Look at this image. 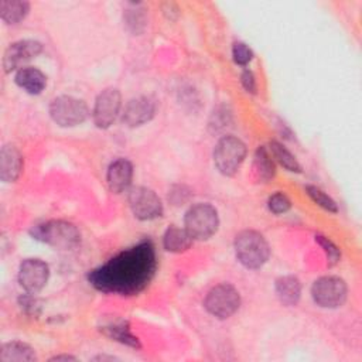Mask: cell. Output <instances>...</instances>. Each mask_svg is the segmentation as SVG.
<instances>
[{
    "mask_svg": "<svg viewBox=\"0 0 362 362\" xmlns=\"http://www.w3.org/2000/svg\"><path fill=\"white\" fill-rule=\"evenodd\" d=\"M156 269L154 245L150 240H143L93 269L88 274V280L96 290L103 293L132 296L150 283Z\"/></svg>",
    "mask_w": 362,
    "mask_h": 362,
    "instance_id": "6da1fadb",
    "label": "cell"
},
{
    "mask_svg": "<svg viewBox=\"0 0 362 362\" xmlns=\"http://www.w3.org/2000/svg\"><path fill=\"white\" fill-rule=\"evenodd\" d=\"M31 235L35 239L61 250L75 249L81 242V235L76 226L65 221H48L35 225L31 229Z\"/></svg>",
    "mask_w": 362,
    "mask_h": 362,
    "instance_id": "7a4b0ae2",
    "label": "cell"
},
{
    "mask_svg": "<svg viewBox=\"0 0 362 362\" xmlns=\"http://www.w3.org/2000/svg\"><path fill=\"white\" fill-rule=\"evenodd\" d=\"M235 255L243 266L259 269L267 262L270 247L259 232L242 230L235 238Z\"/></svg>",
    "mask_w": 362,
    "mask_h": 362,
    "instance_id": "3957f363",
    "label": "cell"
},
{
    "mask_svg": "<svg viewBox=\"0 0 362 362\" xmlns=\"http://www.w3.org/2000/svg\"><path fill=\"white\" fill-rule=\"evenodd\" d=\"M185 230L192 239H209L218 229L219 218L216 209L209 204H197L191 206L184 218Z\"/></svg>",
    "mask_w": 362,
    "mask_h": 362,
    "instance_id": "277c9868",
    "label": "cell"
},
{
    "mask_svg": "<svg viewBox=\"0 0 362 362\" xmlns=\"http://www.w3.org/2000/svg\"><path fill=\"white\" fill-rule=\"evenodd\" d=\"M246 156V146L233 136L222 137L214 150V163L223 175H233Z\"/></svg>",
    "mask_w": 362,
    "mask_h": 362,
    "instance_id": "5b68a950",
    "label": "cell"
},
{
    "mask_svg": "<svg viewBox=\"0 0 362 362\" xmlns=\"http://www.w3.org/2000/svg\"><path fill=\"white\" fill-rule=\"evenodd\" d=\"M49 115L57 124L68 127L85 122L89 116V109L83 100L64 95L52 99Z\"/></svg>",
    "mask_w": 362,
    "mask_h": 362,
    "instance_id": "8992f818",
    "label": "cell"
},
{
    "mask_svg": "<svg viewBox=\"0 0 362 362\" xmlns=\"http://www.w3.org/2000/svg\"><path fill=\"white\" fill-rule=\"evenodd\" d=\"M346 284L342 279L335 276H324L314 281L311 287V294L314 301L320 307L335 308L345 303L346 300Z\"/></svg>",
    "mask_w": 362,
    "mask_h": 362,
    "instance_id": "52a82bcc",
    "label": "cell"
},
{
    "mask_svg": "<svg viewBox=\"0 0 362 362\" xmlns=\"http://www.w3.org/2000/svg\"><path fill=\"white\" fill-rule=\"evenodd\" d=\"M240 305V296L238 290L228 284L215 286L205 298V308L218 318H228L238 311Z\"/></svg>",
    "mask_w": 362,
    "mask_h": 362,
    "instance_id": "ba28073f",
    "label": "cell"
},
{
    "mask_svg": "<svg viewBox=\"0 0 362 362\" xmlns=\"http://www.w3.org/2000/svg\"><path fill=\"white\" fill-rule=\"evenodd\" d=\"M129 205L137 219L150 221L161 216L163 204L158 195L146 187H134L129 192Z\"/></svg>",
    "mask_w": 362,
    "mask_h": 362,
    "instance_id": "9c48e42d",
    "label": "cell"
},
{
    "mask_svg": "<svg viewBox=\"0 0 362 362\" xmlns=\"http://www.w3.org/2000/svg\"><path fill=\"white\" fill-rule=\"evenodd\" d=\"M122 106L120 92L115 88H107L99 93L93 107V122L100 129H107L119 115Z\"/></svg>",
    "mask_w": 362,
    "mask_h": 362,
    "instance_id": "30bf717a",
    "label": "cell"
},
{
    "mask_svg": "<svg viewBox=\"0 0 362 362\" xmlns=\"http://www.w3.org/2000/svg\"><path fill=\"white\" fill-rule=\"evenodd\" d=\"M48 276V264L40 259H25L18 269V281L30 294L38 293L47 284Z\"/></svg>",
    "mask_w": 362,
    "mask_h": 362,
    "instance_id": "8fae6325",
    "label": "cell"
},
{
    "mask_svg": "<svg viewBox=\"0 0 362 362\" xmlns=\"http://www.w3.org/2000/svg\"><path fill=\"white\" fill-rule=\"evenodd\" d=\"M42 49L41 42L34 40H21L17 42H13L4 52L3 58V66L6 72L21 69L23 65L31 61L34 57H37Z\"/></svg>",
    "mask_w": 362,
    "mask_h": 362,
    "instance_id": "7c38bea8",
    "label": "cell"
},
{
    "mask_svg": "<svg viewBox=\"0 0 362 362\" xmlns=\"http://www.w3.org/2000/svg\"><path fill=\"white\" fill-rule=\"evenodd\" d=\"M156 112V103L147 96H139L127 102L124 106L122 120L129 127H136L151 120Z\"/></svg>",
    "mask_w": 362,
    "mask_h": 362,
    "instance_id": "4fadbf2b",
    "label": "cell"
},
{
    "mask_svg": "<svg viewBox=\"0 0 362 362\" xmlns=\"http://www.w3.org/2000/svg\"><path fill=\"white\" fill-rule=\"evenodd\" d=\"M23 170V157L20 151L11 146H3L0 151V177L6 182H13L18 178Z\"/></svg>",
    "mask_w": 362,
    "mask_h": 362,
    "instance_id": "5bb4252c",
    "label": "cell"
},
{
    "mask_svg": "<svg viewBox=\"0 0 362 362\" xmlns=\"http://www.w3.org/2000/svg\"><path fill=\"white\" fill-rule=\"evenodd\" d=\"M133 165L126 158H119L109 165L107 185L112 192H123L132 182Z\"/></svg>",
    "mask_w": 362,
    "mask_h": 362,
    "instance_id": "9a60e30c",
    "label": "cell"
},
{
    "mask_svg": "<svg viewBox=\"0 0 362 362\" xmlns=\"http://www.w3.org/2000/svg\"><path fill=\"white\" fill-rule=\"evenodd\" d=\"M16 83L20 88H23L25 92H28L31 95H38L45 88L47 78L40 69L31 68V66H24L17 71Z\"/></svg>",
    "mask_w": 362,
    "mask_h": 362,
    "instance_id": "2e32d148",
    "label": "cell"
},
{
    "mask_svg": "<svg viewBox=\"0 0 362 362\" xmlns=\"http://www.w3.org/2000/svg\"><path fill=\"white\" fill-rule=\"evenodd\" d=\"M276 294L284 305H296L301 296V284L294 276H283L276 281Z\"/></svg>",
    "mask_w": 362,
    "mask_h": 362,
    "instance_id": "e0dca14e",
    "label": "cell"
},
{
    "mask_svg": "<svg viewBox=\"0 0 362 362\" xmlns=\"http://www.w3.org/2000/svg\"><path fill=\"white\" fill-rule=\"evenodd\" d=\"M34 349L20 341L7 342L0 349V361L1 362H31L35 361Z\"/></svg>",
    "mask_w": 362,
    "mask_h": 362,
    "instance_id": "ac0fdd59",
    "label": "cell"
},
{
    "mask_svg": "<svg viewBox=\"0 0 362 362\" xmlns=\"http://www.w3.org/2000/svg\"><path fill=\"white\" fill-rule=\"evenodd\" d=\"M253 175L257 181L260 182H267L270 181L274 174H276V167L274 163L269 154V151L266 150V147L260 146L253 157Z\"/></svg>",
    "mask_w": 362,
    "mask_h": 362,
    "instance_id": "d6986e66",
    "label": "cell"
},
{
    "mask_svg": "<svg viewBox=\"0 0 362 362\" xmlns=\"http://www.w3.org/2000/svg\"><path fill=\"white\" fill-rule=\"evenodd\" d=\"M192 243V238L185 229L177 228V226H170L163 238V245L165 250L173 252V253H181L189 249Z\"/></svg>",
    "mask_w": 362,
    "mask_h": 362,
    "instance_id": "ffe728a7",
    "label": "cell"
},
{
    "mask_svg": "<svg viewBox=\"0 0 362 362\" xmlns=\"http://www.w3.org/2000/svg\"><path fill=\"white\" fill-rule=\"evenodd\" d=\"M30 4L24 0H1L0 16L7 24H17L28 14Z\"/></svg>",
    "mask_w": 362,
    "mask_h": 362,
    "instance_id": "44dd1931",
    "label": "cell"
},
{
    "mask_svg": "<svg viewBox=\"0 0 362 362\" xmlns=\"http://www.w3.org/2000/svg\"><path fill=\"white\" fill-rule=\"evenodd\" d=\"M100 331L107 335L109 338H113L122 344H126L129 346H133V348H140V342L139 339L130 332L129 327H127V322L124 321H113V322H109L106 325H103L100 328Z\"/></svg>",
    "mask_w": 362,
    "mask_h": 362,
    "instance_id": "7402d4cb",
    "label": "cell"
},
{
    "mask_svg": "<svg viewBox=\"0 0 362 362\" xmlns=\"http://www.w3.org/2000/svg\"><path fill=\"white\" fill-rule=\"evenodd\" d=\"M269 147H270L272 156H273L284 168H287L288 171H293V173H301V165L298 164V161L296 160V157H294L284 146H281V144L277 143V141H270Z\"/></svg>",
    "mask_w": 362,
    "mask_h": 362,
    "instance_id": "603a6c76",
    "label": "cell"
},
{
    "mask_svg": "<svg viewBox=\"0 0 362 362\" xmlns=\"http://www.w3.org/2000/svg\"><path fill=\"white\" fill-rule=\"evenodd\" d=\"M305 191H307V194L310 195V198H311L315 204H318L321 208H324V209H327V211H329V212H337V211H338L337 204L334 202V199L329 198V197H328L324 191H321L320 188H317V187H314V185H307V187H305Z\"/></svg>",
    "mask_w": 362,
    "mask_h": 362,
    "instance_id": "cb8c5ba5",
    "label": "cell"
},
{
    "mask_svg": "<svg viewBox=\"0 0 362 362\" xmlns=\"http://www.w3.org/2000/svg\"><path fill=\"white\" fill-rule=\"evenodd\" d=\"M267 206L273 214H283L290 209L291 202L283 192H276L269 198Z\"/></svg>",
    "mask_w": 362,
    "mask_h": 362,
    "instance_id": "d4e9b609",
    "label": "cell"
},
{
    "mask_svg": "<svg viewBox=\"0 0 362 362\" xmlns=\"http://www.w3.org/2000/svg\"><path fill=\"white\" fill-rule=\"evenodd\" d=\"M315 242H318L322 247H324V252H325V255H327V259H328V264L329 266H334L335 263H338V260H339V250H338V247L328 239V238H325V236H322V235H317L315 236Z\"/></svg>",
    "mask_w": 362,
    "mask_h": 362,
    "instance_id": "484cf974",
    "label": "cell"
},
{
    "mask_svg": "<svg viewBox=\"0 0 362 362\" xmlns=\"http://www.w3.org/2000/svg\"><path fill=\"white\" fill-rule=\"evenodd\" d=\"M232 55H233V61L236 64H239V65H246L253 58L252 49L246 44H243V42H235L233 44Z\"/></svg>",
    "mask_w": 362,
    "mask_h": 362,
    "instance_id": "4316f807",
    "label": "cell"
},
{
    "mask_svg": "<svg viewBox=\"0 0 362 362\" xmlns=\"http://www.w3.org/2000/svg\"><path fill=\"white\" fill-rule=\"evenodd\" d=\"M240 81H242V85H243V88H245L247 92L253 93V92L256 90V82H255V76H253V74H252L249 69H246V71H243V72H242Z\"/></svg>",
    "mask_w": 362,
    "mask_h": 362,
    "instance_id": "83f0119b",
    "label": "cell"
},
{
    "mask_svg": "<svg viewBox=\"0 0 362 362\" xmlns=\"http://www.w3.org/2000/svg\"><path fill=\"white\" fill-rule=\"evenodd\" d=\"M20 303H21V307H23L25 311L31 313V314H37V311H38V308H40L38 300L34 298V297H31V296H25V297H23V298H20Z\"/></svg>",
    "mask_w": 362,
    "mask_h": 362,
    "instance_id": "f1b7e54d",
    "label": "cell"
},
{
    "mask_svg": "<svg viewBox=\"0 0 362 362\" xmlns=\"http://www.w3.org/2000/svg\"><path fill=\"white\" fill-rule=\"evenodd\" d=\"M49 361H76V358L75 356H71V355H57V356H54V358H51Z\"/></svg>",
    "mask_w": 362,
    "mask_h": 362,
    "instance_id": "f546056e",
    "label": "cell"
}]
</instances>
